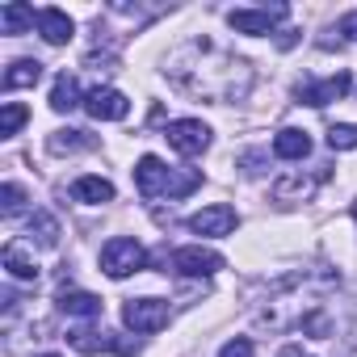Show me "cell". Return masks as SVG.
I'll list each match as a JSON object with an SVG mask.
<instances>
[{"instance_id":"18","label":"cell","mask_w":357,"mask_h":357,"mask_svg":"<svg viewBox=\"0 0 357 357\" xmlns=\"http://www.w3.org/2000/svg\"><path fill=\"white\" fill-rule=\"evenodd\" d=\"M43 80V63L38 59H17L9 72H5V89L13 93V89H30V84H38Z\"/></svg>"},{"instance_id":"9","label":"cell","mask_w":357,"mask_h":357,"mask_svg":"<svg viewBox=\"0 0 357 357\" xmlns=\"http://www.w3.org/2000/svg\"><path fill=\"white\" fill-rule=\"evenodd\" d=\"M349 84H353V76H349V72H336V76H324V80H315V84H303V89H298V101L324 109V105L340 101V97L349 93Z\"/></svg>"},{"instance_id":"22","label":"cell","mask_w":357,"mask_h":357,"mask_svg":"<svg viewBox=\"0 0 357 357\" xmlns=\"http://www.w3.org/2000/svg\"><path fill=\"white\" fill-rule=\"evenodd\" d=\"M22 206H26V194H22V185L5 181V185H0V211H5V215H17Z\"/></svg>"},{"instance_id":"17","label":"cell","mask_w":357,"mask_h":357,"mask_svg":"<svg viewBox=\"0 0 357 357\" xmlns=\"http://www.w3.org/2000/svg\"><path fill=\"white\" fill-rule=\"evenodd\" d=\"M76 105H84L80 101V84H76V76H59L55 80V89H51V109L55 114H68V109H76Z\"/></svg>"},{"instance_id":"16","label":"cell","mask_w":357,"mask_h":357,"mask_svg":"<svg viewBox=\"0 0 357 357\" xmlns=\"http://www.w3.org/2000/svg\"><path fill=\"white\" fill-rule=\"evenodd\" d=\"M0 26H5V34H26L30 26H38V13L30 5H22V0H13V5L0 9Z\"/></svg>"},{"instance_id":"12","label":"cell","mask_w":357,"mask_h":357,"mask_svg":"<svg viewBox=\"0 0 357 357\" xmlns=\"http://www.w3.org/2000/svg\"><path fill=\"white\" fill-rule=\"evenodd\" d=\"M307 151H311V135H307V130L286 126V130L273 135V155H278V160H303Z\"/></svg>"},{"instance_id":"11","label":"cell","mask_w":357,"mask_h":357,"mask_svg":"<svg viewBox=\"0 0 357 357\" xmlns=\"http://www.w3.org/2000/svg\"><path fill=\"white\" fill-rule=\"evenodd\" d=\"M328 172H315V176H282V181H273V198L278 202H303L315 194V185L324 181Z\"/></svg>"},{"instance_id":"27","label":"cell","mask_w":357,"mask_h":357,"mask_svg":"<svg viewBox=\"0 0 357 357\" xmlns=\"http://www.w3.org/2000/svg\"><path fill=\"white\" fill-rule=\"evenodd\" d=\"M353 219H357V202H353Z\"/></svg>"},{"instance_id":"5","label":"cell","mask_w":357,"mask_h":357,"mask_svg":"<svg viewBox=\"0 0 357 357\" xmlns=\"http://www.w3.org/2000/svg\"><path fill=\"white\" fill-rule=\"evenodd\" d=\"M172 269L176 273H185V278H211L223 269V257L215 248H202V244H185V248H176L172 252Z\"/></svg>"},{"instance_id":"26","label":"cell","mask_w":357,"mask_h":357,"mask_svg":"<svg viewBox=\"0 0 357 357\" xmlns=\"http://www.w3.org/2000/svg\"><path fill=\"white\" fill-rule=\"evenodd\" d=\"M38 357H59V353H38Z\"/></svg>"},{"instance_id":"24","label":"cell","mask_w":357,"mask_h":357,"mask_svg":"<svg viewBox=\"0 0 357 357\" xmlns=\"http://www.w3.org/2000/svg\"><path fill=\"white\" fill-rule=\"evenodd\" d=\"M219 357H252V340L248 336H236V340H227L219 349Z\"/></svg>"},{"instance_id":"25","label":"cell","mask_w":357,"mask_h":357,"mask_svg":"<svg viewBox=\"0 0 357 357\" xmlns=\"http://www.w3.org/2000/svg\"><path fill=\"white\" fill-rule=\"evenodd\" d=\"M336 30H340V34H344V38H349V43H357V9H353V13H344V17H340V26H336Z\"/></svg>"},{"instance_id":"2","label":"cell","mask_w":357,"mask_h":357,"mask_svg":"<svg viewBox=\"0 0 357 357\" xmlns=\"http://www.w3.org/2000/svg\"><path fill=\"white\" fill-rule=\"evenodd\" d=\"M143 265H147V252H143V244H139V240H130V236H114V240L101 248V269H105L114 282H122V278L139 273Z\"/></svg>"},{"instance_id":"1","label":"cell","mask_w":357,"mask_h":357,"mask_svg":"<svg viewBox=\"0 0 357 357\" xmlns=\"http://www.w3.org/2000/svg\"><path fill=\"white\" fill-rule=\"evenodd\" d=\"M135 185L143 198H155V194H168V198H185L190 190L202 185V172H185V176H176L172 181V168H164L160 155H143L135 164Z\"/></svg>"},{"instance_id":"8","label":"cell","mask_w":357,"mask_h":357,"mask_svg":"<svg viewBox=\"0 0 357 357\" xmlns=\"http://www.w3.org/2000/svg\"><path fill=\"white\" fill-rule=\"evenodd\" d=\"M84 109L97 118V122H122L126 114H130V101H126V93H118V89H89L84 93Z\"/></svg>"},{"instance_id":"15","label":"cell","mask_w":357,"mask_h":357,"mask_svg":"<svg viewBox=\"0 0 357 357\" xmlns=\"http://www.w3.org/2000/svg\"><path fill=\"white\" fill-rule=\"evenodd\" d=\"M72 198L76 202H89V206H101V202H114V185L105 181V176H76Z\"/></svg>"},{"instance_id":"4","label":"cell","mask_w":357,"mask_h":357,"mask_svg":"<svg viewBox=\"0 0 357 357\" xmlns=\"http://www.w3.org/2000/svg\"><path fill=\"white\" fill-rule=\"evenodd\" d=\"M168 315L172 311H168L164 298H126V307H122V319L135 332H160L168 324Z\"/></svg>"},{"instance_id":"23","label":"cell","mask_w":357,"mask_h":357,"mask_svg":"<svg viewBox=\"0 0 357 357\" xmlns=\"http://www.w3.org/2000/svg\"><path fill=\"white\" fill-rule=\"evenodd\" d=\"M34 227H38V240H43V244H55V240H59V223H55L51 215H34V219H30V231H34Z\"/></svg>"},{"instance_id":"13","label":"cell","mask_w":357,"mask_h":357,"mask_svg":"<svg viewBox=\"0 0 357 357\" xmlns=\"http://www.w3.org/2000/svg\"><path fill=\"white\" fill-rule=\"evenodd\" d=\"M5 269H9L17 282H34V278H38V261L30 257V248H26L22 240L5 244Z\"/></svg>"},{"instance_id":"7","label":"cell","mask_w":357,"mask_h":357,"mask_svg":"<svg viewBox=\"0 0 357 357\" xmlns=\"http://www.w3.org/2000/svg\"><path fill=\"white\" fill-rule=\"evenodd\" d=\"M286 13H290L286 5H273V9H231L227 13V26L236 34H269Z\"/></svg>"},{"instance_id":"20","label":"cell","mask_w":357,"mask_h":357,"mask_svg":"<svg viewBox=\"0 0 357 357\" xmlns=\"http://www.w3.org/2000/svg\"><path fill=\"white\" fill-rule=\"evenodd\" d=\"M26 118H30V109L22 105V101H5V109H0V135H17L22 126H26Z\"/></svg>"},{"instance_id":"19","label":"cell","mask_w":357,"mask_h":357,"mask_svg":"<svg viewBox=\"0 0 357 357\" xmlns=\"http://www.w3.org/2000/svg\"><path fill=\"white\" fill-rule=\"evenodd\" d=\"M93 143H97V139H93V135H84V130H55L47 147H51L55 155H68V151H80V147H93Z\"/></svg>"},{"instance_id":"14","label":"cell","mask_w":357,"mask_h":357,"mask_svg":"<svg viewBox=\"0 0 357 357\" xmlns=\"http://www.w3.org/2000/svg\"><path fill=\"white\" fill-rule=\"evenodd\" d=\"M59 311L63 315H76V319H97L101 315V298L89 294V290H63L59 294Z\"/></svg>"},{"instance_id":"6","label":"cell","mask_w":357,"mask_h":357,"mask_svg":"<svg viewBox=\"0 0 357 357\" xmlns=\"http://www.w3.org/2000/svg\"><path fill=\"white\" fill-rule=\"evenodd\" d=\"M236 223H240V215H236V206H227V202H215V206H202L198 215H190V231L194 236H231L236 231Z\"/></svg>"},{"instance_id":"10","label":"cell","mask_w":357,"mask_h":357,"mask_svg":"<svg viewBox=\"0 0 357 357\" xmlns=\"http://www.w3.org/2000/svg\"><path fill=\"white\" fill-rule=\"evenodd\" d=\"M38 34H43L51 47H63V43L76 34V26H72V17H68L63 9H38Z\"/></svg>"},{"instance_id":"3","label":"cell","mask_w":357,"mask_h":357,"mask_svg":"<svg viewBox=\"0 0 357 357\" xmlns=\"http://www.w3.org/2000/svg\"><path fill=\"white\" fill-rule=\"evenodd\" d=\"M164 139L172 151H181V155H202L211 147V126L202 118H176L164 126Z\"/></svg>"},{"instance_id":"21","label":"cell","mask_w":357,"mask_h":357,"mask_svg":"<svg viewBox=\"0 0 357 357\" xmlns=\"http://www.w3.org/2000/svg\"><path fill=\"white\" fill-rule=\"evenodd\" d=\"M328 147L332 151H353L357 147V122H336L328 130Z\"/></svg>"}]
</instances>
